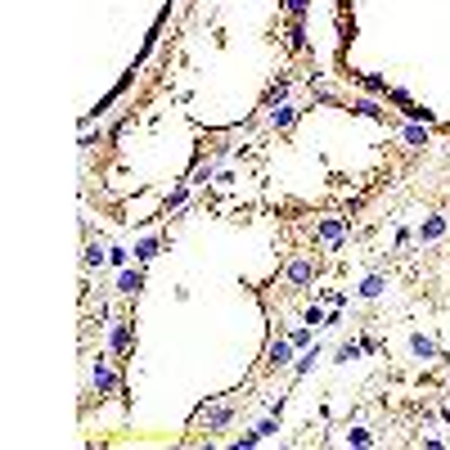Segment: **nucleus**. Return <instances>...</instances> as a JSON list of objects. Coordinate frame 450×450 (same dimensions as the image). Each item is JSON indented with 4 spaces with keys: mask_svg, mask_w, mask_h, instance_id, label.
I'll use <instances>...</instances> for the list:
<instances>
[{
    "mask_svg": "<svg viewBox=\"0 0 450 450\" xmlns=\"http://www.w3.org/2000/svg\"><path fill=\"white\" fill-rule=\"evenodd\" d=\"M315 271H320V266H315L311 257H298V262H289V266H284V280H289L293 289H306V284L315 280Z\"/></svg>",
    "mask_w": 450,
    "mask_h": 450,
    "instance_id": "3",
    "label": "nucleus"
},
{
    "mask_svg": "<svg viewBox=\"0 0 450 450\" xmlns=\"http://www.w3.org/2000/svg\"><path fill=\"white\" fill-rule=\"evenodd\" d=\"M410 351H415V360H442L437 342H433V338H424V333H410Z\"/></svg>",
    "mask_w": 450,
    "mask_h": 450,
    "instance_id": "12",
    "label": "nucleus"
},
{
    "mask_svg": "<svg viewBox=\"0 0 450 450\" xmlns=\"http://www.w3.org/2000/svg\"><path fill=\"white\" fill-rule=\"evenodd\" d=\"M158 248H162V234H149V239H140L136 248H131V252H136V262L145 266V262H153V257H158Z\"/></svg>",
    "mask_w": 450,
    "mask_h": 450,
    "instance_id": "15",
    "label": "nucleus"
},
{
    "mask_svg": "<svg viewBox=\"0 0 450 450\" xmlns=\"http://www.w3.org/2000/svg\"><path fill=\"white\" fill-rule=\"evenodd\" d=\"M365 351H360V342H342L338 351H333V365H351V360H360Z\"/></svg>",
    "mask_w": 450,
    "mask_h": 450,
    "instance_id": "18",
    "label": "nucleus"
},
{
    "mask_svg": "<svg viewBox=\"0 0 450 450\" xmlns=\"http://www.w3.org/2000/svg\"><path fill=\"white\" fill-rule=\"evenodd\" d=\"M311 99H315V104H338V95H333L329 86H315V81H311Z\"/></svg>",
    "mask_w": 450,
    "mask_h": 450,
    "instance_id": "25",
    "label": "nucleus"
},
{
    "mask_svg": "<svg viewBox=\"0 0 450 450\" xmlns=\"http://www.w3.org/2000/svg\"><path fill=\"white\" fill-rule=\"evenodd\" d=\"M104 262H109V252H104L99 243H86V257H81L86 271H95V266H104Z\"/></svg>",
    "mask_w": 450,
    "mask_h": 450,
    "instance_id": "20",
    "label": "nucleus"
},
{
    "mask_svg": "<svg viewBox=\"0 0 450 450\" xmlns=\"http://www.w3.org/2000/svg\"><path fill=\"white\" fill-rule=\"evenodd\" d=\"M401 113H405L410 122H424V127H437V113H433V109H424V104H415V99H410Z\"/></svg>",
    "mask_w": 450,
    "mask_h": 450,
    "instance_id": "16",
    "label": "nucleus"
},
{
    "mask_svg": "<svg viewBox=\"0 0 450 450\" xmlns=\"http://www.w3.org/2000/svg\"><path fill=\"white\" fill-rule=\"evenodd\" d=\"M127 262H131L127 248H109V266H127Z\"/></svg>",
    "mask_w": 450,
    "mask_h": 450,
    "instance_id": "29",
    "label": "nucleus"
},
{
    "mask_svg": "<svg viewBox=\"0 0 450 450\" xmlns=\"http://www.w3.org/2000/svg\"><path fill=\"white\" fill-rule=\"evenodd\" d=\"M212 176H216V167H212V162H198V167H194V176H189V185H207Z\"/></svg>",
    "mask_w": 450,
    "mask_h": 450,
    "instance_id": "23",
    "label": "nucleus"
},
{
    "mask_svg": "<svg viewBox=\"0 0 450 450\" xmlns=\"http://www.w3.org/2000/svg\"><path fill=\"white\" fill-rule=\"evenodd\" d=\"M257 433H262V442H266V437H275V433H280V415L262 419V428H257Z\"/></svg>",
    "mask_w": 450,
    "mask_h": 450,
    "instance_id": "28",
    "label": "nucleus"
},
{
    "mask_svg": "<svg viewBox=\"0 0 450 450\" xmlns=\"http://www.w3.org/2000/svg\"><path fill=\"white\" fill-rule=\"evenodd\" d=\"M185 198H189V185H176V189H171V198L162 203V212H176V207H185Z\"/></svg>",
    "mask_w": 450,
    "mask_h": 450,
    "instance_id": "22",
    "label": "nucleus"
},
{
    "mask_svg": "<svg viewBox=\"0 0 450 450\" xmlns=\"http://www.w3.org/2000/svg\"><path fill=\"white\" fill-rule=\"evenodd\" d=\"M306 9H311V0H284V14L289 18H306Z\"/></svg>",
    "mask_w": 450,
    "mask_h": 450,
    "instance_id": "26",
    "label": "nucleus"
},
{
    "mask_svg": "<svg viewBox=\"0 0 450 450\" xmlns=\"http://www.w3.org/2000/svg\"><path fill=\"white\" fill-rule=\"evenodd\" d=\"M90 383H95V392H99V396H109V392H118V374H113V365H109V360H99V365H95Z\"/></svg>",
    "mask_w": 450,
    "mask_h": 450,
    "instance_id": "7",
    "label": "nucleus"
},
{
    "mask_svg": "<svg viewBox=\"0 0 450 450\" xmlns=\"http://www.w3.org/2000/svg\"><path fill=\"white\" fill-rule=\"evenodd\" d=\"M293 351H298V347H293V342H289V333H284V338H275V342H271V351H266V365H271V369L293 365Z\"/></svg>",
    "mask_w": 450,
    "mask_h": 450,
    "instance_id": "4",
    "label": "nucleus"
},
{
    "mask_svg": "<svg viewBox=\"0 0 450 450\" xmlns=\"http://www.w3.org/2000/svg\"><path fill=\"white\" fill-rule=\"evenodd\" d=\"M383 289H387V280H383V275H369V280H360V298L365 302H374V298H383Z\"/></svg>",
    "mask_w": 450,
    "mask_h": 450,
    "instance_id": "17",
    "label": "nucleus"
},
{
    "mask_svg": "<svg viewBox=\"0 0 450 450\" xmlns=\"http://www.w3.org/2000/svg\"><path fill=\"white\" fill-rule=\"evenodd\" d=\"M311 338H315V329H311V324H302V329H289V342H293L298 351L311 347Z\"/></svg>",
    "mask_w": 450,
    "mask_h": 450,
    "instance_id": "21",
    "label": "nucleus"
},
{
    "mask_svg": "<svg viewBox=\"0 0 450 450\" xmlns=\"http://www.w3.org/2000/svg\"><path fill=\"white\" fill-rule=\"evenodd\" d=\"M230 419H234V405H203V410L194 415V424H203L207 433H221Z\"/></svg>",
    "mask_w": 450,
    "mask_h": 450,
    "instance_id": "2",
    "label": "nucleus"
},
{
    "mask_svg": "<svg viewBox=\"0 0 450 450\" xmlns=\"http://www.w3.org/2000/svg\"><path fill=\"white\" fill-rule=\"evenodd\" d=\"M351 113H360V118H374V122H387V113H383L374 99H356V104H351Z\"/></svg>",
    "mask_w": 450,
    "mask_h": 450,
    "instance_id": "19",
    "label": "nucleus"
},
{
    "mask_svg": "<svg viewBox=\"0 0 450 450\" xmlns=\"http://www.w3.org/2000/svg\"><path fill=\"white\" fill-rule=\"evenodd\" d=\"M302 324H311V329H320V324H329V315L320 311V306H306V315H302Z\"/></svg>",
    "mask_w": 450,
    "mask_h": 450,
    "instance_id": "24",
    "label": "nucleus"
},
{
    "mask_svg": "<svg viewBox=\"0 0 450 450\" xmlns=\"http://www.w3.org/2000/svg\"><path fill=\"white\" fill-rule=\"evenodd\" d=\"M320 298L329 302V306H342V293H333V289H320Z\"/></svg>",
    "mask_w": 450,
    "mask_h": 450,
    "instance_id": "31",
    "label": "nucleus"
},
{
    "mask_svg": "<svg viewBox=\"0 0 450 450\" xmlns=\"http://www.w3.org/2000/svg\"><path fill=\"white\" fill-rule=\"evenodd\" d=\"M446 230H450L446 216H424V225L415 230V239L419 243H437V239H446Z\"/></svg>",
    "mask_w": 450,
    "mask_h": 450,
    "instance_id": "5",
    "label": "nucleus"
},
{
    "mask_svg": "<svg viewBox=\"0 0 450 450\" xmlns=\"http://www.w3.org/2000/svg\"><path fill=\"white\" fill-rule=\"evenodd\" d=\"M113 356H122V360L131 356V320L113 324Z\"/></svg>",
    "mask_w": 450,
    "mask_h": 450,
    "instance_id": "11",
    "label": "nucleus"
},
{
    "mask_svg": "<svg viewBox=\"0 0 450 450\" xmlns=\"http://www.w3.org/2000/svg\"><path fill=\"white\" fill-rule=\"evenodd\" d=\"M302 118V109H293V104H275L271 109V131H293Z\"/></svg>",
    "mask_w": 450,
    "mask_h": 450,
    "instance_id": "6",
    "label": "nucleus"
},
{
    "mask_svg": "<svg viewBox=\"0 0 450 450\" xmlns=\"http://www.w3.org/2000/svg\"><path fill=\"white\" fill-rule=\"evenodd\" d=\"M289 90H293V81H289V77H275V81L266 86L262 104H266V109H275V104H284V99H289Z\"/></svg>",
    "mask_w": 450,
    "mask_h": 450,
    "instance_id": "10",
    "label": "nucleus"
},
{
    "mask_svg": "<svg viewBox=\"0 0 450 450\" xmlns=\"http://www.w3.org/2000/svg\"><path fill=\"white\" fill-rule=\"evenodd\" d=\"M347 225H351V216H324V221H315V243H329L333 252H347Z\"/></svg>",
    "mask_w": 450,
    "mask_h": 450,
    "instance_id": "1",
    "label": "nucleus"
},
{
    "mask_svg": "<svg viewBox=\"0 0 450 450\" xmlns=\"http://www.w3.org/2000/svg\"><path fill=\"white\" fill-rule=\"evenodd\" d=\"M374 437H369V428H351L347 433V446H369Z\"/></svg>",
    "mask_w": 450,
    "mask_h": 450,
    "instance_id": "27",
    "label": "nucleus"
},
{
    "mask_svg": "<svg viewBox=\"0 0 450 450\" xmlns=\"http://www.w3.org/2000/svg\"><path fill=\"white\" fill-rule=\"evenodd\" d=\"M320 356H324V347H320V342H315V347H306L302 356L293 360V374H298V378H302V374H311V369H315V360H320Z\"/></svg>",
    "mask_w": 450,
    "mask_h": 450,
    "instance_id": "14",
    "label": "nucleus"
},
{
    "mask_svg": "<svg viewBox=\"0 0 450 450\" xmlns=\"http://www.w3.org/2000/svg\"><path fill=\"white\" fill-rule=\"evenodd\" d=\"M401 140H405L410 149H424L428 145V127L424 122H405V127H401Z\"/></svg>",
    "mask_w": 450,
    "mask_h": 450,
    "instance_id": "13",
    "label": "nucleus"
},
{
    "mask_svg": "<svg viewBox=\"0 0 450 450\" xmlns=\"http://www.w3.org/2000/svg\"><path fill=\"white\" fill-rule=\"evenodd\" d=\"M284 45H289V54H302L306 50V27H302V18H289V27H284Z\"/></svg>",
    "mask_w": 450,
    "mask_h": 450,
    "instance_id": "9",
    "label": "nucleus"
},
{
    "mask_svg": "<svg viewBox=\"0 0 450 450\" xmlns=\"http://www.w3.org/2000/svg\"><path fill=\"white\" fill-rule=\"evenodd\" d=\"M360 351H365V356H378L383 342H378V338H360Z\"/></svg>",
    "mask_w": 450,
    "mask_h": 450,
    "instance_id": "30",
    "label": "nucleus"
},
{
    "mask_svg": "<svg viewBox=\"0 0 450 450\" xmlns=\"http://www.w3.org/2000/svg\"><path fill=\"white\" fill-rule=\"evenodd\" d=\"M140 289H145V271H140V266H136V271H131V266H122V280H118V293H122V298H136Z\"/></svg>",
    "mask_w": 450,
    "mask_h": 450,
    "instance_id": "8",
    "label": "nucleus"
}]
</instances>
